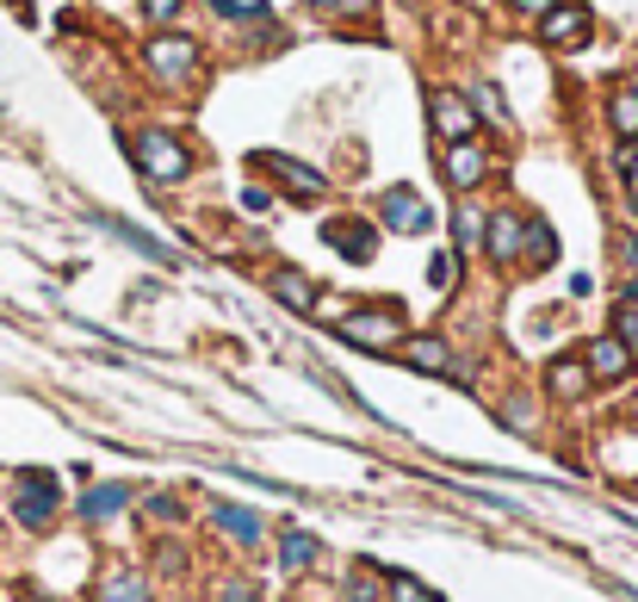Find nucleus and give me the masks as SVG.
I'll return each mask as SVG.
<instances>
[{
  "mask_svg": "<svg viewBox=\"0 0 638 602\" xmlns=\"http://www.w3.org/2000/svg\"><path fill=\"white\" fill-rule=\"evenodd\" d=\"M342 602H385V565L354 559V565H347V584H342Z\"/></svg>",
  "mask_w": 638,
  "mask_h": 602,
  "instance_id": "nucleus-22",
  "label": "nucleus"
},
{
  "mask_svg": "<svg viewBox=\"0 0 638 602\" xmlns=\"http://www.w3.org/2000/svg\"><path fill=\"white\" fill-rule=\"evenodd\" d=\"M254 168L261 175H273L292 199H304V206H316V199H328V180L316 175V168H304L297 156H280V149H254Z\"/></svg>",
  "mask_w": 638,
  "mask_h": 602,
  "instance_id": "nucleus-6",
  "label": "nucleus"
},
{
  "mask_svg": "<svg viewBox=\"0 0 638 602\" xmlns=\"http://www.w3.org/2000/svg\"><path fill=\"white\" fill-rule=\"evenodd\" d=\"M452 280H459V249H435L428 255V286H435V292H452Z\"/></svg>",
  "mask_w": 638,
  "mask_h": 602,
  "instance_id": "nucleus-30",
  "label": "nucleus"
},
{
  "mask_svg": "<svg viewBox=\"0 0 638 602\" xmlns=\"http://www.w3.org/2000/svg\"><path fill=\"white\" fill-rule=\"evenodd\" d=\"M266 292L285 304V311H297V318H316V286H311V273H297V268H273V280H266Z\"/></svg>",
  "mask_w": 638,
  "mask_h": 602,
  "instance_id": "nucleus-18",
  "label": "nucleus"
},
{
  "mask_svg": "<svg viewBox=\"0 0 638 602\" xmlns=\"http://www.w3.org/2000/svg\"><path fill=\"white\" fill-rule=\"evenodd\" d=\"M620 273H626V299L638 304V242H626V249H620Z\"/></svg>",
  "mask_w": 638,
  "mask_h": 602,
  "instance_id": "nucleus-36",
  "label": "nucleus"
},
{
  "mask_svg": "<svg viewBox=\"0 0 638 602\" xmlns=\"http://www.w3.org/2000/svg\"><path fill=\"white\" fill-rule=\"evenodd\" d=\"M483 218H490V211L466 193V199L452 206V249H478V242H483Z\"/></svg>",
  "mask_w": 638,
  "mask_h": 602,
  "instance_id": "nucleus-24",
  "label": "nucleus"
},
{
  "mask_svg": "<svg viewBox=\"0 0 638 602\" xmlns=\"http://www.w3.org/2000/svg\"><path fill=\"white\" fill-rule=\"evenodd\" d=\"M211 13L218 19H266L273 7H261V0H211Z\"/></svg>",
  "mask_w": 638,
  "mask_h": 602,
  "instance_id": "nucleus-33",
  "label": "nucleus"
},
{
  "mask_svg": "<svg viewBox=\"0 0 638 602\" xmlns=\"http://www.w3.org/2000/svg\"><path fill=\"white\" fill-rule=\"evenodd\" d=\"M614 335H620V342H626V354L638 361V304H632V299H620V304H614Z\"/></svg>",
  "mask_w": 638,
  "mask_h": 602,
  "instance_id": "nucleus-31",
  "label": "nucleus"
},
{
  "mask_svg": "<svg viewBox=\"0 0 638 602\" xmlns=\"http://www.w3.org/2000/svg\"><path fill=\"white\" fill-rule=\"evenodd\" d=\"M583 38H589V7H583V0H558V7L540 13V44L571 50V44H583Z\"/></svg>",
  "mask_w": 638,
  "mask_h": 602,
  "instance_id": "nucleus-14",
  "label": "nucleus"
},
{
  "mask_svg": "<svg viewBox=\"0 0 638 602\" xmlns=\"http://www.w3.org/2000/svg\"><path fill=\"white\" fill-rule=\"evenodd\" d=\"M323 237H328V249L342 255V261H354V268H366L378 255V224L373 218H328Z\"/></svg>",
  "mask_w": 638,
  "mask_h": 602,
  "instance_id": "nucleus-12",
  "label": "nucleus"
},
{
  "mask_svg": "<svg viewBox=\"0 0 638 602\" xmlns=\"http://www.w3.org/2000/svg\"><path fill=\"white\" fill-rule=\"evenodd\" d=\"M211 602H261V584H254V578H223Z\"/></svg>",
  "mask_w": 638,
  "mask_h": 602,
  "instance_id": "nucleus-34",
  "label": "nucleus"
},
{
  "mask_svg": "<svg viewBox=\"0 0 638 602\" xmlns=\"http://www.w3.org/2000/svg\"><path fill=\"white\" fill-rule=\"evenodd\" d=\"M378 224L397 230V237H428V230H435V206H428L416 187H385V199H378Z\"/></svg>",
  "mask_w": 638,
  "mask_h": 602,
  "instance_id": "nucleus-5",
  "label": "nucleus"
},
{
  "mask_svg": "<svg viewBox=\"0 0 638 602\" xmlns=\"http://www.w3.org/2000/svg\"><path fill=\"white\" fill-rule=\"evenodd\" d=\"M502 423H509V428H533V423H540L533 392H509V397H502Z\"/></svg>",
  "mask_w": 638,
  "mask_h": 602,
  "instance_id": "nucleus-29",
  "label": "nucleus"
},
{
  "mask_svg": "<svg viewBox=\"0 0 638 602\" xmlns=\"http://www.w3.org/2000/svg\"><path fill=\"white\" fill-rule=\"evenodd\" d=\"M540 392L552 397V404H589V392H595V380H589V366H583V354H552L545 361V373H540Z\"/></svg>",
  "mask_w": 638,
  "mask_h": 602,
  "instance_id": "nucleus-8",
  "label": "nucleus"
},
{
  "mask_svg": "<svg viewBox=\"0 0 638 602\" xmlns=\"http://www.w3.org/2000/svg\"><path fill=\"white\" fill-rule=\"evenodd\" d=\"M626 416H632V423H638V392H632V397H626Z\"/></svg>",
  "mask_w": 638,
  "mask_h": 602,
  "instance_id": "nucleus-40",
  "label": "nucleus"
},
{
  "mask_svg": "<svg viewBox=\"0 0 638 602\" xmlns=\"http://www.w3.org/2000/svg\"><path fill=\"white\" fill-rule=\"evenodd\" d=\"M143 516L161 522V528H180V522H187V497H180V491H149V497H143Z\"/></svg>",
  "mask_w": 638,
  "mask_h": 602,
  "instance_id": "nucleus-26",
  "label": "nucleus"
},
{
  "mask_svg": "<svg viewBox=\"0 0 638 602\" xmlns=\"http://www.w3.org/2000/svg\"><path fill=\"white\" fill-rule=\"evenodd\" d=\"M156 571H161V578H180V571H192V553L174 534H161L156 540Z\"/></svg>",
  "mask_w": 638,
  "mask_h": 602,
  "instance_id": "nucleus-28",
  "label": "nucleus"
},
{
  "mask_svg": "<svg viewBox=\"0 0 638 602\" xmlns=\"http://www.w3.org/2000/svg\"><path fill=\"white\" fill-rule=\"evenodd\" d=\"M87 218L106 230V237H118L130 255H143V261H156V268H180V249H168V242L156 237V230H143V224L118 218V211H87Z\"/></svg>",
  "mask_w": 638,
  "mask_h": 602,
  "instance_id": "nucleus-7",
  "label": "nucleus"
},
{
  "mask_svg": "<svg viewBox=\"0 0 638 602\" xmlns=\"http://www.w3.org/2000/svg\"><path fill=\"white\" fill-rule=\"evenodd\" d=\"M180 7H187V0H143V19H149V25H161V32H168L174 19H180Z\"/></svg>",
  "mask_w": 638,
  "mask_h": 602,
  "instance_id": "nucleus-35",
  "label": "nucleus"
},
{
  "mask_svg": "<svg viewBox=\"0 0 638 602\" xmlns=\"http://www.w3.org/2000/svg\"><path fill=\"white\" fill-rule=\"evenodd\" d=\"M397 354H404L416 373H435V380H447V373H452V349L440 342V335H404V349H397Z\"/></svg>",
  "mask_w": 638,
  "mask_h": 602,
  "instance_id": "nucleus-20",
  "label": "nucleus"
},
{
  "mask_svg": "<svg viewBox=\"0 0 638 602\" xmlns=\"http://www.w3.org/2000/svg\"><path fill=\"white\" fill-rule=\"evenodd\" d=\"M471 7H490V0H471Z\"/></svg>",
  "mask_w": 638,
  "mask_h": 602,
  "instance_id": "nucleus-41",
  "label": "nucleus"
},
{
  "mask_svg": "<svg viewBox=\"0 0 638 602\" xmlns=\"http://www.w3.org/2000/svg\"><path fill=\"white\" fill-rule=\"evenodd\" d=\"M125 149H130V162H137V175L143 180H156V187H174V180H187L192 175V149L174 131H130L125 137Z\"/></svg>",
  "mask_w": 638,
  "mask_h": 602,
  "instance_id": "nucleus-3",
  "label": "nucleus"
},
{
  "mask_svg": "<svg viewBox=\"0 0 638 602\" xmlns=\"http://www.w3.org/2000/svg\"><path fill=\"white\" fill-rule=\"evenodd\" d=\"M521 237H527V218H521V211H490L478 249L490 255L496 268H521Z\"/></svg>",
  "mask_w": 638,
  "mask_h": 602,
  "instance_id": "nucleus-13",
  "label": "nucleus"
},
{
  "mask_svg": "<svg viewBox=\"0 0 638 602\" xmlns=\"http://www.w3.org/2000/svg\"><path fill=\"white\" fill-rule=\"evenodd\" d=\"M471 112H478V118H490V125H509V106H502V87H496V81H478V87H471Z\"/></svg>",
  "mask_w": 638,
  "mask_h": 602,
  "instance_id": "nucleus-27",
  "label": "nucleus"
},
{
  "mask_svg": "<svg viewBox=\"0 0 638 602\" xmlns=\"http://www.w3.org/2000/svg\"><path fill=\"white\" fill-rule=\"evenodd\" d=\"M440 175H447V187L466 199V193H478L483 175H490V149H483L478 137H471V143H447V156H440Z\"/></svg>",
  "mask_w": 638,
  "mask_h": 602,
  "instance_id": "nucleus-11",
  "label": "nucleus"
},
{
  "mask_svg": "<svg viewBox=\"0 0 638 602\" xmlns=\"http://www.w3.org/2000/svg\"><path fill=\"white\" fill-rule=\"evenodd\" d=\"M211 528H218L230 547H242V553L266 540V522H261V516H254V509H242V504H223V497L211 504Z\"/></svg>",
  "mask_w": 638,
  "mask_h": 602,
  "instance_id": "nucleus-16",
  "label": "nucleus"
},
{
  "mask_svg": "<svg viewBox=\"0 0 638 602\" xmlns=\"http://www.w3.org/2000/svg\"><path fill=\"white\" fill-rule=\"evenodd\" d=\"M558 261V230L545 218H527V237H521V268H533V273H545Z\"/></svg>",
  "mask_w": 638,
  "mask_h": 602,
  "instance_id": "nucleus-21",
  "label": "nucleus"
},
{
  "mask_svg": "<svg viewBox=\"0 0 638 602\" xmlns=\"http://www.w3.org/2000/svg\"><path fill=\"white\" fill-rule=\"evenodd\" d=\"M94 602H156V590L137 565H106L94 584Z\"/></svg>",
  "mask_w": 638,
  "mask_h": 602,
  "instance_id": "nucleus-17",
  "label": "nucleus"
},
{
  "mask_svg": "<svg viewBox=\"0 0 638 602\" xmlns=\"http://www.w3.org/2000/svg\"><path fill=\"white\" fill-rule=\"evenodd\" d=\"M7 509H13V522L25 528V534H44V528L56 522V509H63V478L44 473V466H25V473H13Z\"/></svg>",
  "mask_w": 638,
  "mask_h": 602,
  "instance_id": "nucleus-2",
  "label": "nucleus"
},
{
  "mask_svg": "<svg viewBox=\"0 0 638 602\" xmlns=\"http://www.w3.org/2000/svg\"><path fill=\"white\" fill-rule=\"evenodd\" d=\"M143 63H149V75L161 81V87H192L199 81V44L192 38H180V32H156L149 44H143Z\"/></svg>",
  "mask_w": 638,
  "mask_h": 602,
  "instance_id": "nucleus-4",
  "label": "nucleus"
},
{
  "mask_svg": "<svg viewBox=\"0 0 638 602\" xmlns=\"http://www.w3.org/2000/svg\"><path fill=\"white\" fill-rule=\"evenodd\" d=\"M328 330H335V342H347L359 354H397L409 323H404V304L397 299H373V304H359V311H342Z\"/></svg>",
  "mask_w": 638,
  "mask_h": 602,
  "instance_id": "nucleus-1",
  "label": "nucleus"
},
{
  "mask_svg": "<svg viewBox=\"0 0 638 602\" xmlns=\"http://www.w3.org/2000/svg\"><path fill=\"white\" fill-rule=\"evenodd\" d=\"M13 596H19V602H50V596H44V590H38V584H13Z\"/></svg>",
  "mask_w": 638,
  "mask_h": 602,
  "instance_id": "nucleus-39",
  "label": "nucleus"
},
{
  "mask_svg": "<svg viewBox=\"0 0 638 602\" xmlns=\"http://www.w3.org/2000/svg\"><path fill=\"white\" fill-rule=\"evenodd\" d=\"M576 354H583V366H589V380H595V385H620V380H632V373H638V361L626 354V342H620L614 330L589 335V342H583Z\"/></svg>",
  "mask_w": 638,
  "mask_h": 602,
  "instance_id": "nucleus-10",
  "label": "nucleus"
},
{
  "mask_svg": "<svg viewBox=\"0 0 638 602\" xmlns=\"http://www.w3.org/2000/svg\"><path fill=\"white\" fill-rule=\"evenodd\" d=\"M311 7L328 19H373L378 13V0H311Z\"/></svg>",
  "mask_w": 638,
  "mask_h": 602,
  "instance_id": "nucleus-32",
  "label": "nucleus"
},
{
  "mask_svg": "<svg viewBox=\"0 0 638 602\" xmlns=\"http://www.w3.org/2000/svg\"><path fill=\"white\" fill-rule=\"evenodd\" d=\"M428 125L447 143H471L478 137V112H471V100L459 87H428Z\"/></svg>",
  "mask_w": 638,
  "mask_h": 602,
  "instance_id": "nucleus-9",
  "label": "nucleus"
},
{
  "mask_svg": "<svg viewBox=\"0 0 638 602\" xmlns=\"http://www.w3.org/2000/svg\"><path fill=\"white\" fill-rule=\"evenodd\" d=\"M509 7H514V13H527V19H540L545 7H558V0H509Z\"/></svg>",
  "mask_w": 638,
  "mask_h": 602,
  "instance_id": "nucleus-38",
  "label": "nucleus"
},
{
  "mask_svg": "<svg viewBox=\"0 0 638 602\" xmlns=\"http://www.w3.org/2000/svg\"><path fill=\"white\" fill-rule=\"evenodd\" d=\"M130 504H137V485H130V478H106V485H94V491L75 497V516L87 528H100V522H112V516L130 509Z\"/></svg>",
  "mask_w": 638,
  "mask_h": 602,
  "instance_id": "nucleus-15",
  "label": "nucleus"
},
{
  "mask_svg": "<svg viewBox=\"0 0 638 602\" xmlns=\"http://www.w3.org/2000/svg\"><path fill=\"white\" fill-rule=\"evenodd\" d=\"M316 559H323V540H316L311 528H285V534H280V571H285V578H304Z\"/></svg>",
  "mask_w": 638,
  "mask_h": 602,
  "instance_id": "nucleus-19",
  "label": "nucleus"
},
{
  "mask_svg": "<svg viewBox=\"0 0 638 602\" xmlns=\"http://www.w3.org/2000/svg\"><path fill=\"white\" fill-rule=\"evenodd\" d=\"M607 125L620 143H638V87H614L607 94Z\"/></svg>",
  "mask_w": 638,
  "mask_h": 602,
  "instance_id": "nucleus-23",
  "label": "nucleus"
},
{
  "mask_svg": "<svg viewBox=\"0 0 638 602\" xmlns=\"http://www.w3.org/2000/svg\"><path fill=\"white\" fill-rule=\"evenodd\" d=\"M385 602H447V596H440L435 584H421L416 571H397V565H390V571H385Z\"/></svg>",
  "mask_w": 638,
  "mask_h": 602,
  "instance_id": "nucleus-25",
  "label": "nucleus"
},
{
  "mask_svg": "<svg viewBox=\"0 0 638 602\" xmlns=\"http://www.w3.org/2000/svg\"><path fill=\"white\" fill-rule=\"evenodd\" d=\"M266 206H273V193H266V187H242V211H254V218H261Z\"/></svg>",
  "mask_w": 638,
  "mask_h": 602,
  "instance_id": "nucleus-37",
  "label": "nucleus"
}]
</instances>
